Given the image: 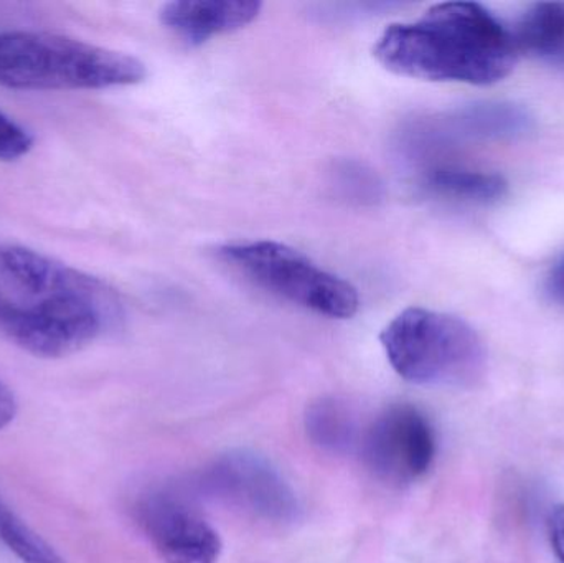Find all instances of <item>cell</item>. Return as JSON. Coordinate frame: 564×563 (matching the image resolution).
I'll list each match as a JSON object with an SVG mask.
<instances>
[{
	"label": "cell",
	"mask_w": 564,
	"mask_h": 563,
	"mask_svg": "<svg viewBox=\"0 0 564 563\" xmlns=\"http://www.w3.org/2000/svg\"><path fill=\"white\" fill-rule=\"evenodd\" d=\"M545 290L555 303L564 306V257L556 261L555 267L550 270L549 277H546Z\"/></svg>",
	"instance_id": "e0dca14e"
},
{
	"label": "cell",
	"mask_w": 564,
	"mask_h": 563,
	"mask_svg": "<svg viewBox=\"0 0 564 563\" xmlns=\"http://www.w3.org/2000/svg\"><path fill=\"white\" fill-rule=\"evenodd\" d=\"M463 134L482 139H513L532 129L527 109L513 102H482L464 109L456 119Z\"/></svg>",
	"instance_id": "7c38bea8"
},
{
	"label": "cell",
	"mask_w": 564,
	"mask_h": 563,
	"mask_svg": "<svg viewBox=\"0 0 564 563\" xmlns=\"http://www.w3.org/2000/svg\"><path fill=\"white\" fill-rule=\"evenodd\" d=\"M373 55L394 75L487 86L512 73L519 46L480 3L444 2L414 22L391 23L378 36Z\"/></svg>",
	"instance_id": "7a4b0ae2"
},
{
	"label": "cell",
	"mask_w": 564,
	"mask_h": 563,
	"mask_svg": "<svg viewBox=\"0 0 564 563\" xmlns=\"http://www.w3.org/2000/svg\"><path fill=\"white\" fill-rule=\"evenodd\" d=\"M218 257L273 296L330 320L358 313L357 288L289 245L273 240L238 241L218 248Z\"/></svg>",
	"instance_id": "5b68a950"
},
{
	"label": "cell",
	"mask_w": 564,
	"mask_h": 563,
	"mask_svg": "<svg viewBox=\"0 0 564 563\" xmlns=\"http://www.w3.org/2000/svg\"><path fill=\"white\" fill-rule=\"evenodd\" d=\"M426 187L441 197L476 204H492L509 192L502 175L463 167L434 169L426 175Z\"/></svg>",
	"instance_id": "8fae6325"
},
{
	"label": "cell",
	"mask_w": 564,
	"mask_h": 563,
	"mask_svg": "<svg viewBox=\"0 0 564 563\" xmlns=\"http://www.w3.org/2000/svg\"><path fill=\"white\" fill-rule=\"evenodd\" d=\"M0 541L22 563H65L48 542L43 541L0 499Z\"/></svg>",
	"instance_id": "5bb4252c"
},
{
	"label": "cell",
	"mask_w": 564,
	"mask_h": 563,
	"mask_svg": "<svg viewBox=\"0 0 564 563\" xmlns=\"http://www.w3.org/2000/svg\"><path fill=\"white\" fill-rule=\"evenodd\" d=\"M549 534L556 559L564 563V505H558L550 512Z\"/></svg>",
	"instance_id": "2e32d148"
},
{
	"label": "cell",
	"mask_w": 564,
	"mask_h": 563,
	"mask_svg": "<svg viewBox=\"0 0 564 563\" xmlns=\"http://www.w3.org/2000/svg\"><path fill=\"white\" fill-rule=\"evenodd\" d=\"M207 478L218 495L268 521H291L297 515L294 491L267 459L254 453L224 456L212 466Z\"/></svg>",
	"instance_id": "ba28073f"
},
{
	"label": "cell",
	"mask_w": 564,
	"mask_h": 563,
	"mask_svg": "<svg viewBox=\"0 0 564 563\" xmlns=\"http://www.w3.org/2000/svg\"><path fill=\"white\" fill-rule=\"evenodd\" d=\"M148 68L128 53L58 33L0 32V86L26 91L106 89L144 82Z\"/></svg>",
	"instance_id": "3957f363"
},
{
	"label": "cell",
	"mask_w": 564,
	"mask_h": 563,
	"mask_svg": "<svg viewBox=\"0 0 564 563\" xmlns=\"http://www.w3.org/2000/svg\"><path fill=\"white\" fill-rule=\"evenodd\" d=\"M263 3L254 0H175L161 9L162 25L188 45H202L225 33L238 32L253 23Z\"/></svg>",
	"instance_id": "9c48e42d"
},
{
	"label": "cell",
	"mask_w": 564,
	"mask_h": 563,
	"mask_svg": "<svg viewBox=\"0 0 564 563\" xmlns=\"http://www.w3.org/2000/svg\"><path fill=\"white\" fill-rule=\"evenodd\" d=\"M513 36L519 52L564 72V2L533 6L520 20Z\"/></svg>",
	"instance_id": "30bf717a"
},
{
	"label": "cell",
	"mask_w": 564,
	"mask_h": 563,
	"mask_svg": "<svg viewBox=\"0 0 564 563\" xmlns=\"http://www.w3.org/2000/svg\"><path fill=\"white\" fill-rule=\"evenodd\" d=\"M33 148V136L22 124L0 111V161H17Z\"/></svg>",
	"instance_id": "9a60e30c"
},
{
	"label": "cell",
	"mask_w": 564,
	"mask_h": 563,
	"mask_svg": "<svg viewBox=\"0 0 564 563\" xmlns=\"http://www.w3.org/2000/svg\"><path fill=\"white\" fill-rule=\"evenodd\" d=\"M305 426L315 445L344 452L354 445L355 426L350 413L335 400H321L308 409Z\"/></svg>",
	"instance_id": "4fadbf2b"
},
{
	"label": "cell",
	"mask_w": 564,
	"mask_h": 563,
	"mask_svg": "<svg viewBox=\"0 0 564 563\" xmlns=\"http://www.w3.org/2000/svg\"><path fill=\"white\" fill-rule=\"evenodd\" d=\"M17 400L12 390L0 380V430L9 426L17 416Z\"/></svg>",
	"instance_id": "ac0fdd59"
},
{
	"label": "cell",
	"mask_w": 564,
	"mask_h": 563,
	"mask_svg": "<svg viewBox=\"0 0 564 563\" xmlns=\"http://www.w3.org/2000/svg\"><path fill=\"white\" fill-rule=\"evenodd\" d=\"M380 343L394 372L416 386L463 389L486 373L482 339L453 314L408 307L388 323Z\"/></svg>",
	"instance_id": "277c9868"
},
{
	"label": "cell",
	"mask_w": 564,
	"mask_h": 563,
	"mask_svg": "<svg viewBox=\"0 0 564 563\" xmlns=\"http://www.w3.org/2000/svg\"><path fill=\"white\" fill-rule=\"evenodd\" d=\"M118 294L55 258L0 241V336L40 359H62L121 317Z\"/></svg>",
	"instance_id": "6da1fadb"
},
{
	"label": "cell",
	"mask_w": 564,
	"mask_h": 563,
	"mask_svg": "<svg viewBox=\"0 0 564 563\" xmlns=\"http://www.w3.org/2000/svg\"><path fill=\"white\" fill-rule=\"evenodd\" d=\"M139 524L165 563H217L221 541L217 531L187 505L165 492L145 496L138 508Z\"/></svg>",
	"instance_id": "52a82bcc"
},
{
	"label": "cell",
	"mask_w": 564,
	"mask_h": 563,
	"mask_svg": "<svg viewBox=\"0 0 564 563\" xmlns=\"http://www.w3.org/2000/svg\"><path fill=\"white\" fill-rule=\"evenodd\" d=\"M436 432L416 407L400 403L377 416L361 442L370 472L393 485L423 478L436 458Z\"/></svg>",
	"instance_id": "8992f818"
}]
</instances>
